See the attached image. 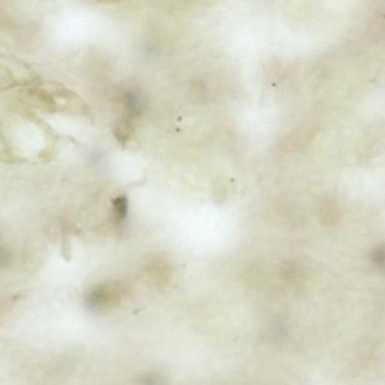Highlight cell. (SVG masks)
<instances>
[{"label":"cell","instance_id":"3","mask_svg":"<svg viewBox=\"0 0 385 385\" xmlns=\"http://www.w3.org/2000/svg\"><path fill=\"white\" fill-rule=\"evenodd\" d=\"M300 271L298 267L293 262L286 261L283 263L280 267V276L282 277L287 284L296 283Z\"/></svg>","mask_w":385,"mask_h":385},{"label":"cell","instance_id":"1","mask_svg":"<svg viewBox=\"0 0 385 385\" xmlns=\"http://www.w3.org/2000/svg\"><path fill=\"white\" fill-rule=\"evenodd\" d=\"M117 299V294L113 287L109 285H101L87 292L85 302L91 310L99 312L113 307Z\"/></svg>","mask_w":385,"mask_h":385},{"label":"cell","instance_id":"2","mask_svg":"<svg viewBox=\"0 0 385 385\" xmlns=\"http://www.w3.org/2000/svg\"><path fill=\"white\" fill-rule=\"evenodd\" d=\"M128 212V201L125 195H120L112 201V215L118 226L122 224Z\"/></svg>","mask_w":385,"mask_h":385},{"label":"cell","instance_id":"4","mask_svg":"<svg viewBox=\"0 0 385 385\" xmlns=\"http://www.w3.org/2000/svg\"><path fill=\"white\" fill-rule=\"evenodd\" d=\"M139 385H165L162 378L155 374L146 375L141 379Z\"/></svg>","mask_w":385,"mask_h":385}]
</instances>
